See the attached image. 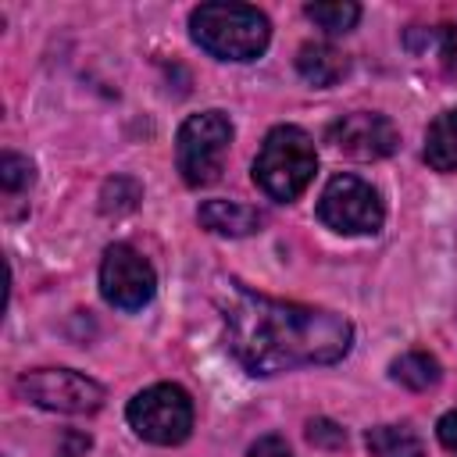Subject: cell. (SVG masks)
I'll return each mask as SVG.
<instances>
[{
  "instance_id": "6da1fadb",
  "label": "cell",
  "mask_w": 457,
  "mask_h": 457,
  "mask_svg": "<svg viewBox=\"0 0 457 457\" xmlns=\"http://www.w3.org/2000/svg\"><path fill=\"white\" fill-rule=\"evenodd\" d=\"M228 350L250 375H278L311 364H336L350 353L353 325L325 307H303L228 282L218 296Z\"/></svg>"
},
{
  "instance_id": "7a4b0ae2",
  "label": "cell",
  "mask_w": 457,
  "mask_h": 457,
  "mask_svg": "<svg viewBox=\"0 0 457 457\" xmlns=\"http://www.w3.org/2000/svg\"><path fill=\"white\" fill-rule=\"evenodd\" d=\"M189 36L218 61H253L268 50L271 25L250 4H200L189 14Z\"/></svg>"
},
{
  "instance_id": "3957f363",
  "label": "cell",
  "mask_w": 457,
  "mask_h": 457,
  "mask_svg": "<svg viewBox=\"0 0 457 457\" xmlns=\"http://www.w3.org/2000/svg\"><path fill=\"white\" fill-rule=\"evenodd\" d=\"M318 171V150L314 139L296 125H275L257 157H253V182L278 204L296 200Z\"/></svg>"
},
{
  "instance_id": "277c9868",
  "label": "cell",
  "mask_w": 457,
  "mask_h": 457,
  "mask_svg": "<svg viewBox=\"0 0 457 457\" xmlns=\"http://www.w3.org/2000/svg\"><path fill=\"white\" fill-rule=\"evenodd\" d=\"M232 143V121L221 111H200L189 114L179 125L175 136V164L186 186H211L221 168Z\"/></svg>"
},
{
  "instance_id": "5b68a950",
  "label": "cell",
  "mask_w": 457,
  "mask_h": 457,
  "mask_svg": "<svg viewBox=\"0 0 457 457\" xmlns=\"http://www.w3.org/2000/svg\"><path fill=\"white\" fill-rule=\"evenodd\" d=\"M125 418L139 439H146L154 446H175L193 428V400L182 386L157 382L129 400Z\"/></svg>"
},
{
  "instance_id": "8992f818",
  "label": "cell",
  "mask_w": 457,
  "mask_h": 457,
  "mask_svg": "<svg viewBox=\"0 0 457 457\" xmlns=\"http://www.w3.org/2000/svg\"><path fill=\"white\" fill-rule=\"evenodd\" d=\"M318 218L332 232L368 236V232H378L382 228L386 207H382V196L375 193V186H368L364 179H357V175H336L321 189Z\"/></svg>"
},
{
  "instance_id": "52a82bcc",
  "label": "cell",
  "mask_w": 457,
  "mask_h": 457,
  "mask_svg": "<svg viewBox=\"0 0 457 457\" xmlns=\"http://www.w3.org/2000/svg\"><path fill=\"white\" fill-rule=\"evenodd\" d=\"M21 396H29L43 411H61V414H93L104 407V386L82 371L71 368H39L25 371L18 378Z\"/></svg>"
},
{
  "instance_id": "ba28073f",
  "label": "cell",
  "mask_w": 457,
  "mask_h": 457,
  "mask_svg": "<svg viewBox=\"0 0 457 457\" xmlns=\"http://www.w3.org/2000/svg\"><path fill=\"white\" fill-rule=\"evenodd\" d=\"M157 289V275L150 268V261L129 246V243H114L104 250L100 261V293L111 307L118 311H139L154 300Z\"/></svg>"
},
{
  "instance_id": "9c48e42d",
  "label": "cell",
  "mask_w": 457,
  "mask_h": 457,
  "mask_svg": "<svg viewBox=\"0 0 457 457\" xmlns=\"http://www.w3.org/2000/svg\"><path fill=\"white\" fill-rule=\"evenodd\" d=\"M328 143L346 157L378 161V157H389L396 150L400 132L378 111H353V114H343L339 121L328 125Z\"/></svg>"
},
{
  "instance_id": "30bf717a",
  "label": "cell",
  "mask_w": 457,
  "mask_h": 457,
  "mask_svg": "<svg viewBox=\"0 0 457 457\" xmlns=\"http://www.w3.org/2000/svg\"><path fill=\"white\" fill-rule=\"evenodd\" d=\"M196 218L207 232H218V236H253L264 225V211L236 200H204Z\"/></svg>"
},
{
  "instance_id": "8fae6325",
  "label": "cell",
  "mask_w": 457,
  "mask_h": 457,
  "mask_svg": "<svg viewBox=\"0 0 457 457\" xmlns=\"http://www.w3.org/2000/svg\"><path fill=\"white\" fill-rule=\"evenodd\" d=\"M296 68L311 86H336L346 75V57L328 43H303L296 54Z\"/></svg>"
},
{
  "instance_id": "7c38bea8",
  "label": "cell",
  "mask_w": 457,
  "mask_h": 457,
  "mask_svg": "<svg viewBox=\"0 0 457 457\" xmlns=\"http://www.w3.org/2000/svg\"><path fill=\"white\" fill-rule=\"evenodd\" d=\"M425 161L436 171H457V107L436 114L425 132Z\"/></svg>"
},
{
  "instance_id": "4fadbf2b",
  "label": "cell",
  "mask_w": 457,
  "mask_h": 457,
  "mask_svg": "<svg viewBox=\"0 0 457 457\" xmlns=\"http://www.w3.org/2000/svg\"><path fill=\"white\" fill-rule=\"evenodd\" d=\"M364 443L375 457H425L421 439L407 425H375L368 428Z\"/></svg>"
},
{
  "instance_id": "5bb4252c",
  "label": "cell",
  "mask_w": 457,
  "mask_h": 457,
  "mask_svg": "<svg viewBox=\"0 0 457 457\" xmlns=\"http://www.w3.org/2000/svg\"><path fill=\"white\" fill-rule=\"evenodd\" d=\"M393 378L400 382V386H407V389H414V393H421V389H432L439 378H443V368H439V361L432 357V353H425V350H407L403 357H396L393 361Z\"/></svg>"
},
{
  "instance_id": "9a60e30c",
  "label": "cell",
  "mask_w": 457,
  "mask_h": 457,
  "mask_svg": "<svg viewBox=\"0 0 457 457\" xmlns=\"http://www.w3.org/2000/svg\"><path fill=\"white\" fill-rule=\"evenodd\" d=\"M303 14H307L314 25H321L325 32L339 36V32H350V29L357 25L361 7H357V4H343V0H336V4H307Z\"/></svg>"
},
{
  "instance_id": "2e32d148",
  "label": "cell",
  "mask_w": 457,
  "mask_h": 457,
  "mask_svg": "<svg viewBox=\"0 0 457 457\" xmlns=\"http://www.w3.org/2000/svg\"><path fill=\"white\" fill-rule=\"evenodd\" d=\"M0 186L4 193H21L32 186V164L18 154H4L0 157Z\"/></svg>"
},
{
  "instance_id": "e0dca14e",
  "label": "cell",
  "mask_w": 457,
  "mask_h": 457,
  "mask_svg": "<svg viewBox=\"0 0 457 457\" xmlns=\"http://www.w3.org/2000/svg\"><path fill=\"white\" fill-rule=\"evenodd\" d=\"M307 439L318 443V446H343V443H346V432H343L339 425L325 421V418H314V421L307 425Z\"/></svg>"
},
{
  "instance_id": "ac0fdd59",
  "label": "cell",
  "mask_w": 457,
  "mask_h": 457,
  "mask_svg": "<svg viewBox=\"0 0 457 457\" xmlns=\"http://www.w3.org/2000/svg\"><path fill=\"white\" fill-rule=\"evenodd\" d=\"M250 457H293V450H289V443L282 439V436H261L253 446H250Z\"/></svg>"
},
{
  "instance_id": "d6986e66",
  "label": "cell",
  "mask_w": 457,
  "mask_h": 457,
  "mask_svg": "<svg viewBox=\"0 0 457 457\" xmlns=\"http://www.w3.org/2000/svg\"><path fill=\"white\" fill-rule=\"evenodd\" d=\"M436 436H439V443H443L450 453H457V411H446V414L436 421Z\"/></svg>"
}]
</instances>
